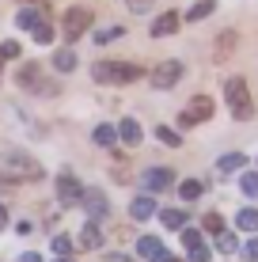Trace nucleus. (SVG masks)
I'll use <instances>...</instances> for the list:
<instances>
[{
  "label": "nucleus",
  "mask_w": 258,
  "mask_h": 262,
  "mask_svg": "<svg viewBox=\"0 0 258 262\" xmlns=\"http://www.w3.org/2000/svg\"><path fill=\"white\" fill-rule=\"evenodd\" d=\"M224 99H228V111H232V118L247 122L254 114V103H251V92H247V80L243 76H232L224 84Z\"/></svg>",
  "instance_id": "1"
},
{
  "label": "nucleus",
  "mask_w": 258,
  "mask_h": 262,
  "mask_svg": "<svg viewBox=\"0 0 258 262\" xmlns=\"http://www.w3.org/2000/svg\"><path fill=\"white\" fill-rule=\"evenodd\" d=\"M91 76L99 84H129V80L140 76V65H122V61H99L91 69Z\"/></svg>",
  "instance_id": "2"
},
{
  "label": "nucleus",
  "mask_w": 258,
  "mask_h": 262,
  "mask_svg": "<svg viewBox=\"0 0 258 262\" xmlns=\"http://www.w3.org/2000/svg\"><path fill=\"white\" fill-rule=\"evenodd\" d=\"M91 23H95V15H91V8H68L65 12V38L68 42H76V38H84V31H91Z\"/></svg>",
  "instance_id": "3"
},
{
  "label": "nucleus",
  "mask_w": 258,
  "mask_h": 262,
  "mask_svg": "<svg viewBox=\"0 0 258 262\" xmlns=\"http://www.w3.org/2000/svg\"><path fill=\"white\" fill-rule=\"evenodd\" d=\"M209 118H213V99L209 95H194L190 103L182 106V114H179L182 125H201V122H209Z\"/></svg>",
  "instance_id": "4"
},
{
  "label": "nucleus",
  "mask_w": 258,
  "mask_h": 262,
  "mask_svg": "<svg viewBox=\"0 0 258 262\" xmlns=\"http://www.w3.org/2000/svg\"><path fill=\"white\" fill-rule=\"evenodd\" d=\"M148 80H152V88H175L182 80V61H159Z\"/></svg>",
  "instance_id": "5"
},
{
  "label": "nucleus",
  "mask_w": 258,
  "mask_h": 262,
  "mask_svg": "<svg viewBox=\"0 0 258 262\" xmlns=\"http://www.w3.org/2000/svg\"><path fill=\"white\" fill-rule=\"evenodd\" d=\"M179 23H182V15H175V12L156 15V23H152V38H167V34H175V31H179Z\"/></svg>",
  "instance_id": "6"
},
{
  "label": "nucleus",
  "mask_w": 258,
  "mask_h": 262,
  "mask_svg": "<svg viewBox=\"0 0 258 262\" xmlns=\"http://www.w3.org/2000/svg\"><path fill=\"white\" fill-rule=\"evenodd\" d=\"M145 183H148V190H163V186L175 183V175L167 167H152V171H145Z\"/></svg>",
  "instance_id": "7"
},
{
  "label": "nucleus",
  "mask_w": 258,
  "mask_h": 262,
  "mask_svg": "<svg viewBox=\"0 0 258 262\" xmlns=\"http://www.w3.org/2000/svg\"><path fill=\"white\" fill-rule=\"evenodd\" d=\"M53 69H57V72H73L76 69V53L73 50H57V53H53Z\"/></svg>",
  "instance_id": "8"
},
{
  "label": "nucleus",
  "mask_w": 258,
  "mask_h": 262,
  "mask_svg": "<svg viewBox=\"0 0 258 262\" xmlns=\"http://www.w3.org/2000/svg\"><path fill=\"white\" fill-rule=\"evenodd\" d=\"M232 50H236V31H224V34L217 38V61H224Z\"/></svg>",
  "instance_id": "9"
},
{
  "label": "nucleus",
  "mask_w": 258,
  "mask_h": 262,
  "mask_svg": "<svg viewBox=\"0 0 258 262\" xmlns=\"http://www.w3.org/2000/svg\"><path fill=\"white\" fill-rule=\"evenodd\" d=\"M38 76H42V65H34V61H31V65H23V69H19V88H23V84L34 88V84H38Z\"/></svg>",
  "instance_id": "10"
},
{
  "label": "nucleus",
  "mask_w": 258,
  "mask_h": 262,
  "mask_svg": "<svg viewBox=\"0 0 258 262\" xmlns=\"http://www.w3.org/2000/svg\"><path fill=\"white\" fill-rule=\"evenodd\" d=\"M122 137H126L129 144H137L140 141V125L133 122V118H126V122H122Z\"/></svg>",
  "instance_id": "11"
},
{
  "label": "nucleus",
  "mask_w": 258,
  "mask_h": 262,
  "mask_svg": "<svg viewBox=\"0 0 258 262\" xmlns=\"http://www.w3.org/2000/svg\"><path fill=\"white\" fill-rule=\"evenodd\" d=\"M239 228L254 232L258 228V209H243V213H239Z\"/></svg>",
  "instance_id": "12"
},
{
  "label": "nucleus",
  "mask_w": 258,
  "mask_h": 262,
  "mask_svg": "<svg viewBox=\"0 0 258 262\" xmlns=\"http://www.w3.org/2000/svg\"><path fill=\"white\" fill-rule=\"evenodd\" d=\"M213 8H217L213 0H201V4H194V8H190V15H186V19H205V15L213 12Z\"/></svg>",
  "instance_id": "13"
},
{
  "label": "nucleus",
  "mask_w": 258,
  "mask_h": 262,
  "mask_svg": "<svg viewBox=\"0 0 258 262\" xmlns=\"http://www.w3.org/2000/svg\"><path fill=\"white\" fill-rule=\"evenodd\" d=\"M133 216H137V221L152 216V202H148V198H137V202H133Z\"/></svg>",
  "instance_id": "14"
},
{
  "label": "nucleus",
  "mask_w": 258,
  "mask_h": 262,
  "mask_svg": "<svg viewBox=\"0 0 258 262\" xmlns=\"http://www.w3.org/2000/svg\"><path fill=\"white\" fill-rule=\"evenodd\" d=\"M182 198H186V202H194V198H198L201 194V183H198V179H186V183H182V190H179Z\"/></svg>",
  "instance_id": "15"
},
{
  "label": "nucleus",
  "mask_w": 258,
  "mask_h": 262,
  "mask_svg": "<svg viewBox=\"0 0 258 262\" xmlns=\"http://www.w3.org/2000/svg\"><path fill=\"white\" fill-rule=\"evenodd\" d=\"M34 42H53V27L50 23H34Z\"/></svg>",
  "instance_id": "16"
},
{
  "label": "nucleus",
  "mask_w": 258,
  "mask_h": 262,
  "mask_svg": "<svg viewBox=\"0 0 258 262\" xmlns=\"http://www.w3.org/2000/svg\"><path fill=\"white\" fill-rule=\"evenodd\" d=\"M182 221H186V216L179 209H163V224H167V228H182Z\"/></svg>",
  "instance_id": "17"
},
{
  "label": "nucleus",
  "mask_w": 258,
  "mask_h": 262,
  "mask_svg": "<svg viewBox=\"0 0 258 262\" xmlns=\"http://www.w3.org/2000/svg\"><path fill=\"white\" fill-rule=\"evenodd\" d=\"M236 167H243V156H239V152H232V156L220 160V171H236Z\"/></svg>",
  "instance_id": "18"
},
{
  "label": "nucleus",
  "mask_w": 258,
  "mask_h": 262,
  "mask_svg": "<svg viewBox=\"0 0 258 262\" xmlns=\"http://www.w3.org/2000/svg\"><path fill=\"white\" fill-rule=\"evenodd\" d=\"M243 194L258 198V175H243Z\"/></svg>",
  "instance_id": "19"
},
{
  "label": "nucleus",
  "mask_w": 258,
  "mask_h": 262,
  "mask_svg": "<svg viewBox=\"0 0 258 262\" xmlns=\"http://www.w3.org/2000/svg\"><path fill=\"white\" fill-rule=\"evenodd\" d=\"M95 141H99V144H110V141H114V129H110V125H99V129H95Z\"/></svg>",
  "instance_id": "20"
},
{
  "label": "nucleus",
  "mask_w": 258,
  "mask_h": 262,
  "mask_svg": "<svg viewBox=\"0 0 258 262\" xmlns=\"http://www.w3.org/2000/svg\"><path fill=\"white\" fill-rule=\"evenodd\" d=\"M110 38H122V27H106V31H99L95 42H110Z\"/></svg>",
  "instance_id": "21"
},
{
  "label": "nucleus",
  "mask_w": 258,
  "mask_h": 262,
  "mask_svg": "<svg viewBox=\"0 0 258 262\" xmlns=\"http://www.w3.org/2000/svg\"><path fill=\"white\" fill-rule=\"evenodd\" d=\"M61 198H76V183H73V179H61Z\"/></svg>",
  "instance_id": "22"
},
{
  "label": "nucleus",
  "mask_w": 258,
  "mask_h": 262,
  "mask_svg": "<svg viewBox=\"0 0 258 262\" xmlns=\"http://www.w3.org/2000/svg\"><path fill=\"white\" fill-rule=\"evenodd\" d=\"M0 57H19V42H4V46H0Z\"/></svg>",
  "instance_id": "23"
},
{
  "label": "nucleus",
  "mask_w": 258,
  "mask_h": 262,
  "mask_svg": "<svg viewBox=\"0 0 258 262\" xmlns=\"http://www.w3.org/2000/svg\"><path fill=\"white\" fill-rule=\"evenodd\" d=\"M205 228H209V232H220L224 224H220V216H217V213H209V216H205Z\"/></svg>",
  "instance_id": "24"
},
{
  "label": "nucleus",
  "mask_w": 258,
  "mask_h": 262,
  "mask_svg": "<svg viewBox=\"0 0 258 262\" xmlns=\"http://www.w3.org/2000/svg\"><path fill=\"white\" fill-rule=\"evenodd\" d=\"M152 8V0H129V12H148Z\"/></svg>",
  "instance_id": "25"
},
{
  "label": "nucleus",
  "mask_w": 258,
  "mask_h": 262,
  "mask_svg": "<svg viewBox=\"0 0 258 262\" xmlns=\"http://www.w3.org/2000/svg\"><path fill=\"white\" fill-rule=\"evenodd\" d=\"M243 255H247V258H251V262L258 258V236H254V239H251V243H247V247H243Z\"/></svg>",
  "instance_id": "26"
},
{
  "label": "nucleus",
  "mask_w": 258,
  "mask_h": 262,
  "mask_svg": "<svg viewBox=\"0 0 258 262\" xmlns=\"http://www.w3.org/2000/svg\"><path fill=\"white\" fill-rule=\"evenodd\" d=\"M159 141H163V144H179V133H171V129H159Z\"/></svg>",
  "instance_id": "27"
},
{
  "label": "nucleus",
  "mask_w": 258,
  "mask_h": 262,
  "mask_svg": "<svg viewBox=\"0 0 258 262\" xmlns=\"http://www.w3.org/2000/svg\"><path fill=\"white\" fill-rule=\"evenodd\" d=\"M84 247H99V236H95V228L84 232Z\"/></svg>",
  "instance_id": "28"
},
{
  "label": "nucleus",
  "mask_w": 258,
  "mask_h": 262,
  "mask_svg": "<svg viewBox=\"0 0 258 262\" xmlns=\"http://www.w3.org/2000/svg\"><path fill=\"white\" fill-rule=\"evenodd\" d=\"M220 251H236V239L232 236H220Z\"/></svg>",
  "instance_id": "29"
},
{
  "label": "nucleus",
  "mask_w": 258,
  "mask_h": 262,
  "mask_svg": "<svg viewBox=\"0 0 258 262\" xmlns=\"http://www.w3.org/2000/svg\"><path fill=\"white\" fill-rule=\"evenodd\" d=\"M31 4H34V0H31Z\"/></svg>",
  "instance_id": "30"
}]
</instances>
